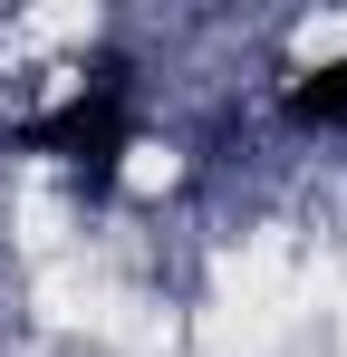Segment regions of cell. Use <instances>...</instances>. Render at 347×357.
Masks as SVG:
<instances>
[{
	"instance_id": "cell-1",
	"label": "cell",
	"mask_w": 347,
	"mask_h": 357,
	"mask_svg": "<svg viewBox=\"0 0 347 357\" xmlns=\"http://www.w3.org/2000/svg\"><path fill=\"white\" fill-rule=\"evenodd\" d=\"M39 155H68L87 183H107L116 174V155H125V135H135V107H125V68H97L58 116H39V126H20Z\"/></svg>"
},
{
	"instance_id": "cell-2",
	"label": "cell",
	"mask_w": 347,
	"mask_h": 357,
	"mask_svg": "<svg viewBox=\"0 0 347 357\" xmlns=\"http://www.w3.org/2000/svg\"><path fill=\"white\" fill-rule=\"evenodd\" d=\"M289 116H299V126H347V59L309 68V77L289 87Z\"/></svg>"
}]
</instances>
